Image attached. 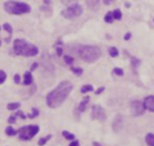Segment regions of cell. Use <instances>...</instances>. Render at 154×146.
<instances>
[{"instance_id":"6da1fadb","label":"cell","mask_w":154,"mask_h":146,"mask_svg":"<svg viewBox=\"0 0 154 146\" xmlns=\"http://www.w3.org/2000/svg\"><path fill=\"white\" fill-rule=\"evenodd\" d=\"M73 89L72 83L68 82V81H63V82L59 83L58 86L55 89L48 93L47 97H45V102H47L48 107L55 109L58 108L63 104L66 99L69 97Z\"/></svg>"},{"instance_id":"7a4b0ae2","label":"cell","mask_w":154,"mask_h":146,"mask_svg":"<svg viewBox=\"0 0 154 146\" xmlns=\"http://www.w3.org/2000/svg\"><path fill=\"white\" fill-rule=\"evenodd\" d=\"M75 52L86 62H96L101 55L100 49L96 46H78L75 49Z\"/></svg>"},{"instance_id":"3957f363","label":"cell","mask_w":154,"mask_h":146,"mask_svg":"<svg viewBox=\"0 0 154 146\" xmlns=\"http://www.w3.org/2000/svg\"><path fill=\"white\" fill-rule=\"evenodd\" d=\"M13 50L16 55L26 56V57H31V56H36L38 54V48L34 46L33 43H28L24 39H16L14 41Z\"/></svg>"},{"instance_id":"277c9868","label":"cell","mask_w":154,"mask_h":146,"mask_svg":"<svg viewBox=\"0 0 154 146\" xmlns=\"http://www.w3.org/2000/svg\"><path fill=\"white\" fill-rule=\"evenodd\" d=\"M5 12L13 15H21L31 12V7L28 3L24 2H17V1H7L3 5Z\"/></svg>"},{"instance_id":"5b68a950","label":"cell","mask_w":154,"mask_h":146,"mask_svg":"<svg viewBox=\"0 0 154 146\" xmlns=\"http://www.w3.org/2000/svg\"><path fill=\"white\" fill-rule=\"evenodd\" d=\"M38 125H26V126L18 129V135H19V139L22 141H29V140L33 139L38 133Z\"/></svg>"},{"instance_id":"8992f818","label":"cell","mask_w":154,"mask_h":146,"mask_svg":"<svg viewBox=\"0 0 154 146\" xmlns=\"http://www.w3.org/2000/svg\"><path fill=\"white\" fill-rule=\"evenodd\" d=\"M82 12H84V10H82V5L73 3L61 12V15L66 19H75V18L79 17L82 14Z\"/></svg>"},{"instance_id":"52a82bcc","label":"cell","mask_w":154,"mask_h":146,"mask_svg":"<svg viewBox=\"0 0 154 146\" xmlns=\"http://www.w3.org/2000/svg\"><path fill=\"white\" fill-rule=\"evenodd\" d=\"M91 118H92V120L103 123L107 120V113L100 105H93L92 111H91Z\"/></svg>"},{"instance_id":"ba28073f","label":"cell","mask_w":154,"mask_h":146,"mask_svg":"<svg viewBox=\"0 0 154 146\" xmlns=\"http://www.w3.org/2000/svg\"><path fill=\"white\" fill-rule=\"evenodd\" d=\"M130 107H131V114H132L133 116H139L145 113L146 108H145V105H143V102L135 100V101L131 102Z\"/></svg>"},{"instance_id":"9c48e42d","label":"cell","mask_w":154,"mask_h":146,"mask_svg":"<svg viewBox=\"0 0 154 146\" xmlns=\"http://www.w3.org/2000/svg\"><path fill=\"white\" fill-rule=\"evenodd\" d=\"M122 124H124V118H122V114H117L114 119L113 124H112L114 132H119L120 129L122 128Z\"/></svg>"},{"instance_id":"30bf717a","label":"cell","mask_w":154,"mask_h":146,"mask_svg":"<svg viewBox=\"0 0 154 146\" xmlns=\"http://www.w3.org/2000/svg\"><path fill=\"white\" fill-rule=\"evenodd\" d=\"M143 105L147 110L150 112H154V95H148L143 100Z\"/></svg>"},{"instance_id":"8fae6325","label":"cell","mask_w":154,"mask_h":146,"mask_svg":"<svg viewBox=\"0 0 154 146\" xmlns=\"http://www.w3.org/2000/svg\"><path fill=\"white\" fill-rule=\"evenodd\" d=\"M89 101H90V97H85V99L82 100V101L79 103V105H78V107L75 108L74 113H77V114H78V116H79V114L82 113V112H84L85 110H86L87 105H88V104H89Z\"/></svg>"},{"instance_id":"7c38bea8","label":"cell","mask_w":154,"mask_h":146,"mask_svg":"<svg viewBox=\"0 0 154 146\" xmlns=\"http://www.w3.org/2000/svg\"><path fill=\"white\" fill-rule=\"evenodd\" d=\"M33 84V75L31 71H28V72L24 73L23 75V85L26 86H30V85Z\"/></svg>"},{"instance_id":"4fadbf2b","label":"cell","mask_w":154,"mask_h":146,"mask_svg":"<svg viewBox=\"0 0 154 146\" xmlns=\"http://www.w3.org/2000/svg\"><path fill=\"white\" fill-rule=\"evenodd\" d=\"M130 59H131V67H132L133 71L136 72L137 67L140 65V59H138V58H136V57H133V56H130Z\"/></svg>"},{"instance_id":"5bb4252c","label":"cell","mask_w":154,"mask_h":146,"mask_svg":"<svg viewBox=\"0 0 154 146\" xmlns=\"http://www.w3.org/2000/svg\"><path fill=\"white\" fill-rule=\"evenodd\" d=\"M145 140L148 146H154V133H152V132L147 133Z\"/></svg>"},{"instance_id":"9a60e30c","label":"cell","mask_w":154,"mask_h":146,"mask_svg":"<svg viewBox=\"0 0 154 146\" xmlns=\"http://www.w3.org/2000/svg\"><path fill=\"white\" fill-rule=\"evenodd\" d=\"M51 139H52V135H45V137L40 138V139L38 140V145L39 146L45 145V144L49 142V140H51Z\"/></svg>"},{"instance_id":"2e32d148","label":"cell","mask_w":154,"mask_h":146,"mask_svg":"<svg viewBox=\"0 0 154 146\" xmlns=\"http://www.w3.org/2000/svg\"><path fill=\"white\" fill-rule=\"evenodd\" d=\"M5 135H10V137H13V135H18V130H15L12 126H8L5 128Z\"/></svg>"},{"instance_id":"e0dca14e","label":"cell","mask_w":154,"mask_h":146,"mask_svg":"<svg viewBox=\"0 0 154 146\" xmlns=\"http://www.w3.org/2000/svg\"><path fill=\"white\" fill-rule=\"evenodd\" d=\"M93 90H94V88H93L92 85H84V86L80 88V92H82V94L91 92V91H93Z\"/></svg>"},{"instance_id":"ac0fdd59","label":"cell","mask_w":154,"mask_h":146,"mask_svg":"<svg viewBox=\"0 0 154 146\" xmlns=\"http://www.w3.org/2000/svg\"><path fill=\"white\" fill-rule=\"evenodd\" d=\"M62 135H63L64 139L70 140V141H73V140H75V135H73V133L69 132V131H66V130L62 131Z\"/></svg>"},{"instance_id":"d6986e66","label":"cell","mask_w":154,"mask_h":146,"mask_svg":"<svg viewBox=\"0 0 154 146\" xmlns=\"http://www.w3.org/2000/svg\"><path fill=\"white\" fill-rule=\"evenodd\" d=\"M71 71L77 76H80L82 73H84V70H82V68H79V67H72V68H71Z\"/></svg>"},{"instance_id":"ffe728a7","label":"cell","mask_w":154,"mask_h":146,"mask_svg":"<svg viewBox=\"0 0 154 146\" xmlns=\"http://www.w3.org/2000/svg\"><path fill=\"white\" fill-rule=\"evenodd\" d=\"M109 54L111 57H117L118 55H119V52H118L117 48L115 47H111L109 49Z\"/></svg>"},{"instance_id":"44dd1931","label":"cell","mask_w":154,"mask_h":146,"mask_svg":"<svg viewBox=\"0 0 154 146\" xmlns=\"http://www.w3.org/2000/svg\"><path fill=\"white\" fill-rule=\"evenodd\" d=\"M114 20L113 18V12H108L107 14H106L105 16V21L107 22V24H112Z\"/></svg>"},{"instance_id":"7402d4cb","label":"cell","mask_w":154,"mask_h":146,"mask_svg":"<svg viewBox=\"0 0 154 146\" xmlns=\"http://www.w3.org/2000/svg\"><path fill=\"white\" fill-rule=\"evenodd\" d=\"M122 12H120V10L119 9L114 10V11H113V18H114V19L120 20V19H122Z\"/></svg>"},{"instance_id":"603a6c76","label":"cell","mask_w":154,"mask_h":146,"mask_svg":"<svg viewBox=\"0 0 154 146\" xmlns=\"http://www.w3.org/2000/svg\"><path fill=\"white\" fill-rule=\"evenodd\" d=\"M39 116V110L37 108H33L32 109V112L28 114V118L29 119H35Z\"/></svg>"},{"instance_id":"cb8c5ba5","label":"cell","mask_w":154,"mask_h":146,"mask_svg":"<svg viewBox=\"0 0 154 146\" xmlns=\"http://www.w3.org/2000/svg\"><path fill=\"white\" fill-rule=\"evenodd\" d=\"M20 107V103H10L8 104V109L9 110H16Z\"/></svg>"},{"instance_id":"d4e9b609","label":"cell","mask_w":154,"mask_h":146,"mask_svg":"<svg viewBox=\"0 0 154 146\" xmlns=\"http://www.w3.org/2000/svg\"><path fill=\"white\" fill-rule=\"evenodd\" d=\"M63 59H64V62H66V65H72L75 60L74 57H72V56H70V55H64Z\"/></svg>"},{"instance_id":"484cf974","label":"cell","mask_w":154,"mask_h":146,"mask_svg":"<svg viewBox=\"0 0 154 146\" xmlns=\"http://www.w3.org/2000/svg\"><path fill=\"white\" fill-rule=\"evenodd\" d=\"M113 74L117 76H122L124 75V70L120 68H114L113 69Z\"/></svg>"},{"instance_id":"4316f807","label":"cell","mask_w":154,"mask_h":146,"mask_svg":"<svg viewBox=\"0 0 154 146\" xmlns=\"http://www.w3.org/2000/svg\"><path fill=\"white\" fill-rule=\"evenodd\" d=\"M5 80H7V74H5V71L0 70V85L3 84L5 82Z\"/></svg>"},{"instance_id":"83f0119b","label":"cell","mask_w":154,"mask_h":146,"mask_svg":"<svg viewBox=\"0 0 154 146\" xmlns=\"http://www.w3.org/2000/svg\"><path fill=\"white\" fill-rule=\"evenodd\" d=\"M98 1L99 0H87V3H88L89 7L95 8L97 5H98Z\"/></svg>"},{"instance_id":"f1b7e54d","label":"cell","mask_w":154,"mask_h":146,"mask_svg":"<svg viewBox=\"0 0 154 146\" xmlns=\"http://www.w3.org/2000/svg\"><path fill=\"white\" fill-rule=\"evenodd\" d=\"M3 29H5V30L7 31L10 35L13 33V29H12V27H11V24H3Z\"/></svg>"},{"instance_id":"f546056e","label":"cell","mask_w":154,"mask_h":146,"mask_svg":"<svg viewBox=\"0 0 154 146\" xmlns=\"http://www.w3.org/2000/svg\"><path fill=\"white\" fill-rule=\"evenodd\" d=\"M15 116H19V118H20V119H22V120H26V119L28 118V116H26V114H24L22 111H20V110H18V111L16 112Z\"/></svg>"},{"instance_id":"4dcf8cb0","label":"cell","mask_w":154,"mask_h":146,"mask_svg":"<svg viewBox=\"0 0 154 146\" xmlns=\"http://www.w3.org/2000/svg\"><path fill=\"white\" fill-rule=\"evenodd\" d=\"M63 5H73V3H76L77 0H60Z\"/></svg>"},{"instance_id":"1f68e13d","label":"cell","mask_w":154,"mask_h":146,"mask_svg":"<svg viewBox=\"0 0 154 146\" xmlns=\"http://www.w3.org/2000/svg\"><path fill=\"white\" fill-rule=\"evenodd\" d=\"M16 118H17V116H16L15 114L11 116L9 119H8V123H9V124H14V123H16Z\"/></svg>"},{"instance_id":"d6a6232c","label":"cell","mask_w":154,"mask_h":146,"mask_svg":"<svg viewBox=\"0 0 154 146\" xmlns=\"http://www.w3.org/2000/svg\"><path fill=\"white\" fill-rule=\"evenodd\" d=\"M14 82H15V84H20V75L19 74H15V75H14Z\"/></svg>"},{"instance_id":"836d02e7","label":"cell","mask_w":154,"mask_h":146,"mask_svg":"<svg viewBox=\"0 0 154 146\" xmlns=\"http://www.w3.org/2000/svg\"><path fill=\"white\" fill-rule=\"evenodd\" d=\"M103 91H105V87H100V88L97 89V90L95 91L94 93H95V94H96V95H98V94H100V93H103Z\"/></svg>"},{"instance_id":"e575fe53","label":"cell","mask_w":154,"mask_h":146,"mask_svg":"<svg viewBox=\"0 0 154 146\" xmlns=\"http://www.w3.org/2000/svg\"><path fill=\"white\" fill-rule=\"evenodd\" d=\"M69 146H79V141H78V140H73L72 141V143H70V145Z\"/></svg>"},{"instance_id":"d590c367","label":"cell","mask_w":154,"mask_h":146,"mask_svg":"<svg viewBox=\"0 0 154 146\" xmlns=\"http://www.w3.org/2000/svg\"><path fill=\"white\" fill-rule=\"evenodd\" d=\"M37 67H38V62H34V64L31 66V71H34L37 69Z\"/></svg>"},{"instance_id":"8d00e7d4","label":"cell","mask_w":154,"mask_h":146,"mask_svg":"<svg viewBox=\"0 0 154 146\" xmlns=\"http://www.w3.org/2000/svg\"><path fill=\"white\" fill-rule=\"evenodd\" d=\"M56 53H57L58 56H61L62 55V49L61 48H57V49H56Z\"/></svg>"},{"instance_id":"74e56055","label":"cell","mask_w":154,"mask_h":146,"mask_svg":"<svg viewBox=\"0 0 154 146\" xmlns=\"http://www.w3.org/2000/svg\"><path fill=\"white\" fill-rule=\"evenodd\" d=\"M124 38H125V40H129V39L131 38V33H127V34L125 35Z\"/></svg>"},{"instance_id":"f35d334b","label":"cell","mask_w":154,"mask_h":146,"mask_svg":"<svg viewBox=\"0 0 154 146\" xmlns=\"http://www.w3.org/2000/svg\"><path fill=\"white\" fill-rule=\"evenodd\" d=\"M113 1L114 0H103V3H105V5H111Z\"/></svg>"},{"instance_id":"ab89813d","label":"cell","mask_w":154,"mask_h":146,"mask_svg":"<svg viewBox=\"0 0 154 146\" xmlns=\"http://www.w3.org/2000/svg\"><path fill=\"white\" fill-rule=\"evenodd\" d=\"M93 146H103L100 143H98V142H93Z\"/></svg>"},{"instance_id":"60d3db41","label":"cell","mask_w":154,"mask_h":146,"mask_svg":"<svg viewBox=\"0 0 154 146\" xmlns=\"http://www.w3.org/2000/svg\"><path fill=\"white\" fill-rule=\"evenodd\" d=\"M43 1H45V5H50L51 3V0H43Z\"/></svg>"},{"instance_id":"b9f144b4","label":"cell","mask_w":154,"mask_h":146,"mask_svg":"<svg viewBox=\"0 0 154 146\" xmlns=\"http://www.w3.org/2000/svg\"><path fill=\"white\" fill-rule=\"evenodd\" d=\"M0 47H1V40H0Z\"/></svg>"},{"instance_id":"7bdbcfd3","label":"cell","mask_w":154,"mask_h":146,"mask_svg":"<svg viewBox=\"0 0 154 146\" xmlns=\"http://www.w3.org/2000/svg\"><path fill=\"white\" fill-rule=\"evenodd\" d=\"M0 30H1V27H0Z\"/></svg>"}]
</instances>
